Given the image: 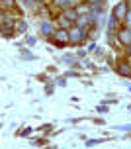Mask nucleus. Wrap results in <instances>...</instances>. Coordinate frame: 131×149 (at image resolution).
I'll return each mask as SVG.
<instances>
[{"label": "nucleus", "mask_w": 131, "mask_h": 149, "mask_svg": "<svg viewBox=\"0 0 131 149\" xmlns=\"http://www.w3.org/2000/svg\"><path fill=\"white\" fill-rule=\"evenodd\" d=\"M53 37H55V43L61 45V47H63V45H67V43H71V36H69V30H67V28L55 30Z\"/></svg>", "instance_id": "f257e3e1"}, {"label": "nucleus", "mask_w": 131, "mask_h": 149, "mask_svg": "<svg viewBox=\"0 0 131 149\" xmlns=\"http://www.w3.org/2000/svg\"><path fill=\"white\" fill-rule=\"evenodd\" d=\"M69 36H71V43H80L84 37V30L78 26H71L69 28Z\"/></svg>", "instance_id": "f03ea898"}, {"label": "nucleus", "mask_w": 131, "mask_h": 149, "mask_svg": "<svg viewBox=\"0 0 131 149\" xmlns=\"http://www.w3.org/2000/svg\"><path fill=\"white\" fill-rule=\"evenodd\" d=\"M127 12H129V10H127V2H125V0H121V2L114 8V12H112V14L116 16L117 20H123L125 16H127Z\"/></svg>", "instance_id": "7ed1b4c3"}, {"label": "nucleus", "mask_w": 131, "mask_h": 149, "mask_svg": "<svg viewBox=\"0 0 131 149\" xmlns=\"http://www.w3.org/2000/svg\"><path fill=\"white\" fill-rule=\"evenodd\" d=\"M117 39L123 45H131V28H123L117 31Z\"/></svg>", "instance_id": "20e7f679"}, {"label": "nucleus", "mask_w": 131, "mask_h": 149, "mask_svg": "<svg viewBox=\"0 0 131 149\" xmlns=\"http://www.w3.org/2000/svg\"><path fill=\"white\" fill-rule=\"evenodd\" d=\"M116 71H117V74H121V77H131V65L127 61H119Z\"/></svg>", "instance_id": "39448f33"}, {"label": "nucleus", "mask_w": 131, "mask_h": 149, "mask_svg": "<svg viewBox=\"0 0 131 149\" xmlns=\"http://www.w3.org/2000/svg\"><path fill=\"white\" fill-rule=\"evenodd\" d=\"M14 24L16 22L10 20V18H8V22L2 18V36H12V33H14Z\"/></svg>", "instance_id": "423d86ee"}, {"label": "nucleus", "mask_w": 131, "mask_h": 149, "mask_svg": "<svg viewBox=\"0 0 131 149\" xmlns=\"http://www.w3.org/2000/svg\"><path fill=\"white\" fill-rule=\"evenodd\" d=\"M63 16H65L67 20H69V22L71 24H76V20H78V12H76V8H67L65 12H63Z\"/></svg>", "instance_id": "0eeeda50"}, {"label": "nucleus", "mask_w": 131, "mask_h": 149, "mask_svg": "<svg viewBox=\"0 0 131 149\" xmlns=\"http://www.w3.org/2000/svg\"><path fill=\"white\" fill-rule=\"evenodd\" d=\"M116 26H117V18L112 14L110 16V22H108V33H116Z\"/></svg>", "instance_id": "6e6552de"}, {"label": "nucleus", "mask_w": 131, "mask_h": 149, "mask_svg": "<svg viewBox=\"0 0 131 149\" xmlns=\"http://www.w3.org/2000/svg\"><path fill=\"white\" fill-rule=\"evenodd\" d=\"M41 33L43 36H51V33H55V30H53V26L49 22H43L41 24Z\"/></svg>", "instance_id": "1a4fd4ad"}, {"label": "nucleus", "mask_w": 131, "mask_h": 149, "mask_svg": "<svg viewBox=\"0 0 131 149\" xmlns=\"http://www.w3.org/2000/svg\"><path fill=\"white\" fill-rule=\"evenodd\" d=\"M16 30L22 31V33H26V31H28V24H26V22H18V24H16Z\"/></svg>", "instance_id": "9d476101"}, {"label": "nucleus", "mask_w": 131, "mask_h": 149, "mask_svg": "<svg viewBox=\"0 0 131 149\" xmlns=\"http://www.w3.org/2000/svg\"><path fill=\"white\" fill-rule=\"evenodd\" d=\"M106 139H90V141H84V145L86 147H92V145H100V143H104Z\"/></svg>", "instance_id": "9b49d317"}, {"label": "nucleus", "mask_w": 131, "mask_h": 149, "mask_svg": "<svg viewBox=\"0 0 131 149\" xmlns=\"http://www.w3.org/2000/svg\"><path fill=\"white\" fill-rule=\"evenodd\" d=\"M20 53H22V55H24V57H26V59H33V55H31V53H29L28 49H22V51H20Z\"/></svg>", "instance_id": "f8f14e48"}, {"label": "nucleus", "mask_w": 131, "mask_h": 149, "mask_svg": "<svg viewBox=\"0 0 131 149\" xmlns=\"http://www.w3.org/2000/svg\"><path fill=\"white\" fill-rule=\"evenodd\" d=\"M12 4H14V0H2V6L4 8H10Z\"/></svg>", "instance_id": "ddd939ff"}, {"label": "nucleus", "mask_w": 131, "mask_h": 149, "mask_svg": "<svg viewBox=\"0 0 131 149\" xmlns=\"http://www.w3.org/2000/svg\"><path fill=\"white\" fill-rule=\"evenodd\" d=\"M76 12H78V14H82V12H88V8L86 6H78V8H76Z\"/></svg>", "instance_id": "4468645a"}, {"label": "nucleus", "mask_w": 131, "mask_h": 149, "mask_svg": "<svg viewBox=\"0 0 131 149\" xmlns=\"http://www.w3.org/2000/svg\"><path fill=\"white\" fill-rule=\"evenodd\" d=\"M119 130H121V132H129L131 126H129V124H125V126H119Z\"/></svg>", "instance_id": "2eb2a0df"}, {"label": "nucleus", "mask_w": 131, "mask_h": 149, "mask_svg": "<svg viewBox=\"0 0 131 149\" xmlns=\"http://www.w3.org/2000/svg\"><path fill=\"white\" fill-rule=\"evenodd\" d=\"M98 112H108V106H106V104H100V106H98Z\"/></svg>", "instance_id": "dca6fc26"}, {"label": "nucleus", "mask_w": 131, "mask_h": 149, "mask_svg": "<svg viewBox=\"0 0 131 149\" xmlns=\"http://www.w3.org/2000/svg\"><path fill=\"white\" fill-rule=\"evenodd\" d=\"M55 2H57L59 6H69V2H67V0H55Z\"/></svg>", "instance_id": "f3484780"}, {"label": "nucleus", "mask_w": 131, "mask_h": 149, "mask_svg": "<svg viewBox=\"0 0 131 149\" xmlns=\"http://www.w3.org/2000/svg\"><path fill=\"white\" fill-rule=\"evenodd\" d=\"M86 2H88V4H100V2L104 4V0H86Z\"/></svg>", "instance_id": "a211bd4d"}, {"label": "nucleus", "mask_w": 131, "mask_h": 149, "mask_svg": "<svg viewBox=\"0 0 131 149\" xmlns=\"http://www.w3.org/2000/svg\"><path fill=\"white\" fill-rule=\"evenodd\" d=\"M29 132H31V130H29V127H26V130H22V132H20V134H22V135H28Z\"/></svg>", "instance_id": "6ab92c4d"}, {"label": "nucleus", "mask_w": 131, "mask_h": 149, "mask_svg": "<svg viewBox=\"0 0 131 149\" xmlns=\"http://www.w3.org/2000/svg\"><path fill=\"white\" fill-rule=\"evenodd\" d=\"M67 2H69V6H74V4H76L78 0H67Z\"/></svg>", "instance_id": "aec40b11"}, {"label": "nucleus", "mask_w": 131, "mask_h": 149, "mask_svg": "<svg viewBox=\"0 0 131 149\" xmlns=\"http://www.w3.org/2000/svg\"><path fill=\"white\" fill-rule=\"evenodd\" d=\"M125 20H127V22L131 24V12H127V16H125Z\"/></svg>", "instance_id": "412c9836"}, {"label": "nucleus", "mask_w": 131, "mask_h": 149, "mask_svg": "<svg viewBox=\"0 0 131 149\" xmlns=\"http://www.w3.org/2000/svg\"><path fill=\"white\" fill-rule=\"evenodd\" d=\"M39 2H43V0H39Z\"/></svg>", "instance_id": "4be33fe9"}]
</instances>
